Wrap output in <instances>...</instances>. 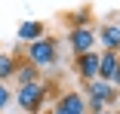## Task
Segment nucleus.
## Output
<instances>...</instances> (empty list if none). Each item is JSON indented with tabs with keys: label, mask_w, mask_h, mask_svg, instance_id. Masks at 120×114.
Here are the masks:
<instances>
[{
	"label": "nucleus",
	"mask_w": 120,
	"mask_h": 114,
	"mask_svg": "<svg viewBox=\"0 0 120 114\" xmlns=\"http://www.w3.org/2000/svg\"><path fill=\"white\" fill-rule=\"evenodd\" d=\"M46 83L43 80H37V83H25V86H19L15 89V102H19V108L25 111V114H37L40 108H43V102H46Z\"/></svg>",
	"instance_id": "1"
},
{
	"label": "nucleus",
	"mask_w": 120,
	"mask_h": 114,
	"mask_svg": "<svg viewBox=\"0 0 120 114\" xmlns=\"http://www.w3.org/2000/svg\"><path fill=\"white\" fill-rule=\"evenodd\" d=\"M25 56H28V62L37 65V68H49V65H56V59H59V46H56L52 37H40V40H34V43L25 46Z\"/></svg>",
	"instance_id": "2"
},
{
	"label": "nucleus",
	"mask_w": 120,
	"mask_h": 114,
	"mask_svg": "<svg viewBox=\"0 0 120 114\" xmlns=\"http://www.w3.org/2000/svg\"><path fill=\"white\" fill-rule=\"evenodd\" d=\"M95 31L89 28V25H80V28H71V34H68V43H71V53H74V59L77 56H86V53H95Z\"/></svg>",
	"instance_id": "3"
},
{
	"label": "nucleus",
	"mask_w": 120,
	"mask_h": 114,
	"mask_svg": "<svg viewBox=\"0 0 120 114\" xmlns=\"http://www.w3.org/2000/svg\"><path fill=\"white\" fill-rule=\"evenodd\" d=\"M52 114H86V99L83 93H74V89H68V93L59 96Z\"/></svg>",
	"instance_id": "4"
},
{
	"label": "nucleus",
	"mask_w": 120,
	"mask_h": 114,
	"mask_svg": "<svg viewBox=\"0 0 120 114\" xmlns=\"http://www.w3.org/2000/svg\"><path fill=\"white\" fill-rule=\"evenodd\" d=\"M83 96H89V99H95V102H102V105H114V102H117V89H114L111 83H105V80H89Z\"/></svg>",
	"instance_id": "5"
},
{
	"label": "nucleus",
	"mask_w": 120,
	"mask_h": 114,
	"mask_svg": "<svg viewBox=\"0 0 120 114\" xmlns=\"http://www.w3.org/2000/svg\"><path fill=\"white\" fill-rule=\"evenodd\" d=\"M74 71L83 77V83L99 77V53H86V56H77L74 59Z\"/></svg>",
	"instance_id": "6"
},
{
	"label": "nucleus",
	"mask_w": 120,
	"mask_h": 114,
	"mask_svg": "<svg viewBox=\"0 0 120 114\" xmlns=\"http://www.w3.org/2000/svg\"><path fill=\"white\" fill-rule=\"evenodd\" d=\"M95 37L102 40V46L108 53H117L120 56V28L114 25V22H108V25H102L99 31H95Z\"/></svg>",
	"instance_id": "7"
},
{
	"label": "nucleus",
	"mask_w": 120,
	"mask_h": 114,
	"mask_svg": "<svg viewBox=\"0 0 120 114\" xmlns=\"http://www.w3.org/2000/svg\"><path fill=\"white\" fill-rule=\"evenodd\" d=\"M117 62H120V56H117V53L102 49V53H99V77H95V80L111 83V77H114V71H117Z\"/></svg>",
	"instance_id": "8"
},
{
	"label": "nucleus",
	"mask_w": 120,
	"mask_h": 114,
	"mask_svg": "<svg viewBox=\"0 0 120 114\" xmlns=\"http://www.w3.org/2000/svg\"><path fill=\"white\" fill-rule=\"evenodd\" d=\"M40 37H46V28H43V22H22L19 25V40L22 43H34V40H40Z\"/></svg>",
	"instance_id": "9"
},
{
	"label": "nucleus",
	"mask_w": 120,
	"mask_h": 114,
	"mask_svg": "<svg viewBox=\"0 0 120 114\" xmlns=\"http://www.w3.org/2000/svg\"><path fill=\"white\" fill-rule=\"evenodd\" d=\"M15 77H19V86H25V83H37V80H40V68L31 65V62H19Z\"/></svg>",
	"instance_id": "10"
},
{
	"label": "nucleus",
	"mask_w": 120,
	"mask_h": 114,
	"mask_svg": "<svg viewBox=\"0 0 120 114\" xmlns=\"http://www.w3.org/2000/svg\"><path fill=\"white\" fill-rule=\"evenodd\" d=\"M15 68H19L15 56L0 53V83H3V80H9V77H15Z\"/></svg>",
	"instance_id": "11"
},
{
	"label": "nucleus",
	"mask_w": 120,
	"mask_h": 114,
	"mask_svg": "<svg viewBox=\"0 0 120 114\" xmlns=\"http://www.w3.org/2000/svg\"><path fill=\"white\" fill-rule=\"evenodd\" d=\"M12 102V93H9V86L6 83H0V114H3V108Z\"/></svg>",
	"instance_id": "12"
},
{
	"label": "nucleus",
	"mask_w": 120,
	"mask_h": 114,
	"mask_svg": "<svg viewBox=\"0 0 120 114\" xmlns=\"http://www.w3.org/2000/svg\"><path fill=\"white\" fill-rule=\"evenodd\" d=\"M105 108H108V105L95 102V99H86V111H89V114H105Z\"/></svg>",
	"instance_id": "13"
},
{
	"label": "nucleus",
	"mask_w": 120,
	"mask_h": 114,
	"mask_svg": "<svg viewBox=\"0 0 120 114\" xmlns=\"http://www.w3.org/2000/svg\"><path fill=\"white\" fill-rule=\"evenodd\" d=\"M111 86L120 89V62H117V71H114V77H111Z\"/></svg>",
	"instance_id": "14"
},
{
	"label": "nucleus",
	"mask_w": 120,
	"mask_h": 114,
	"mask_svg": "<svg viewBox=\"0 0 120 114\" xmlns=\"http://www.w3.org/2000/svg\"><path fill=\"white\" fill-rule=\"evenodd\" d=\"M114 25H117V28H120V12H117V22H114Z\"/></svg>",
	"instance_id": "15"
},
{
	"label": "nucleus",
	"mask_w": 120,
	"mask_h": 114,
	"mask_svg": "<svg viewBox=\"0 0 120 114\" xmlns=\"http://www.w3.org/2000/svg\"><path fill=\"white\" fill-rule=\"evenodd\" d=\"M105 114H111V111H105Z\"/></svg>",
	"instance_id": "16"
}]
</instances>
